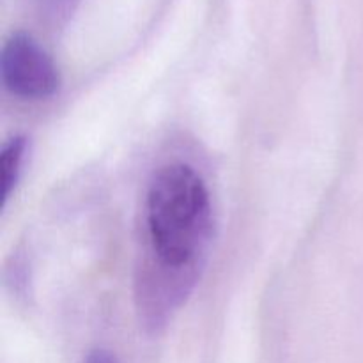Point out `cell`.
<instances>
[{"label":"cell","instance_id":"cell-5","mask_svg":"<svg viewBox=\"0 0 363 363\" xmlns=\"http://www.w3.org/2000/svg\"><path fill=\"white\" fill-rule=\"evenodd\" d=\"M85 363H117V360L112 353H108V351L96 350L89 354Z\"/></svg>","mask_w":363,"mask_h":363},{"label":"cell","instance_id":"cell-3","mask_svg":"<svg viewBox=\"0 0 363 363\" xmlns=\"http://www.w3.org/2000/svg\"><path fill=\"white\" fill-rule=\"evenodd\" d=\"M25 152H27V138L14 137L4 145L0 152V197H2V208H6L11 194L16 188L20 179L21 167H23Z\"/></svg>","mask_w":363,"mask_h":363},{"label":"cell","instance_id":"cell-1","mask_svg":"<svg viewBox=\"0 0 363 363\" xmlns=\"http://www.w3.org/2000/svg\"><path fill=\"white\" fill-rule=\"evenodd\" d=\"M145 261L199 277L211 238V201L202 177L184 163L156 172L145 199Z\"/></svg>","mask_w":363,"mask_h":363},{"label":"cell","instance_id":"cell-4","mask_svg":"<svg viewBox=\"0 0 363 363\" xmlns=\"http://www.w3.org/2000/svg\"><path fill=\"white\" fill-rule=\"evenodd\" d=\"M41 4L50 16L60 18V16H64V14L69 13V9L73 7L74 0H41Z\"/></svg>","mask_w":363,"mask_h":363},{"label":"cell","instance_id":"cell-2","mask_svg":"<svg viewBox=\"0 0 363 363\" xmlns=\"http://www.w3.org/2000/svg\"><path fill=\"white\" fill-rule=\"evenodd\" d=\"M0 71L7 91L23 99H45L57 92L59 71L32 35L14 32L0 55Z\"/></svg>","mask_w":363,"mask_h":363}]
</instances>
